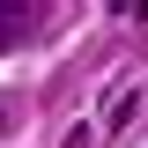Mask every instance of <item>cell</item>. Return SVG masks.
Listing matches in <instances>:
<instances>
[{"label": "cell", "instance_id": "obj_1", "mask_svg": "<svg viewBox=\"0 0 148 148\" xmlns=\"http://www.w3.org/2000/svg\"><path fill=\"white\" fill-rule=\"evenodd\" d=\"M30 30H37V8H22V0H0V45H22Z\"/></svg>", "mask_w": 148, "mask_h": 148}, {"label": "cell", "instance_id": "obj_2", "mask_svg": "<svg viewBox=\"0 0 148 148\" xmlns=\"http://www.w3.org/2000/svg\"><path fill=\"white\" fill-rule=\"evenodd\" d=\"M8 126H15V104H8V96H0V133H8Z\"/></svg>", "mask_w": 148, "mask_h": 148}]
</instances>
